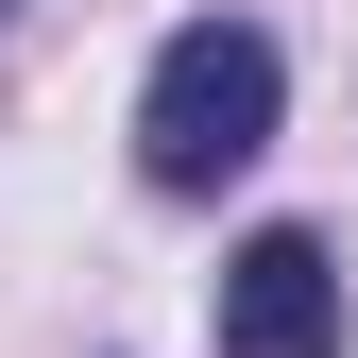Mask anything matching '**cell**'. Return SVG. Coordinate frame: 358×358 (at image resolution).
Here are the masks:
<instances>
[{"label":"cell","instance_id":"obj_3","mask_svg":"<svg viewBox=\"0 0 358 358\" xmlns=\"http://www.w3.org/2000/svg\"><path fill=\"white\" fill-rule=\"evenodd\" d=\"M0 17H17V0H0Z\"/></svg>","mask_w":358,"mask_h":358},{"label":"cell","instance_id":"obj_1","mask_svg":"<svg viewBox=\"0 0 358 358\" xmlns=\"http://www.w3.org/2000/svg\"><path fill=\"white\" fill-rule=\"evenodd\" d=\"M273 120H290V52L256 17H188L154 52V85H137V171L205 205V188H239V171L273 154Z\"/></svg>","mask_w":358,"mask_h":358},{"label":"cell","instance_id":"obj_2","mask_svg":"<svg viewBox=\"0 0 358 358\" xmlns=\"http://www.w3.org/2000/svg\"><path fill=\"white\" fill-rule=\"evenodd\" d=\"M222 358H341V256L307 222H256L222 256Z\"/></svg>","mask_w":358,"mask_h":358}]
</instances>
